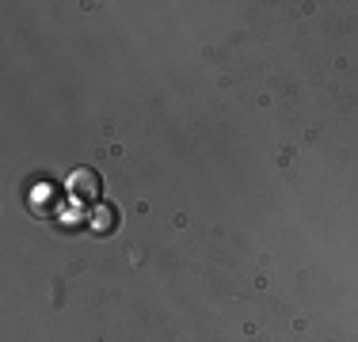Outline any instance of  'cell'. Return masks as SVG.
Segmentation results:
<instances>
[{
    "mask_svg": "<svg viewBox=\"0 0 358 342\" xmlns=\"http://www.w3.org/2000/svg\"><path fill=\"white\" fill-rule=\"evenodd\" d=\"M65 191H69V198H73V202L92 205V202H99L103 179H99V171H96V168H76L73 175H69V183H65Z\"/></svg>",
    "mask_w": 358,
    "mask_h": 342,
    "instance_id": "6da1fadb",
    "label": "cell"
},
{
    "mask_svg": "<svg viewBox=\"0 0 358 342\" xmlns=\"http://www.w3.org/2000/svg\"><path fill=\"white\" fill-rule=\"evenodd\" d=\"M110 228H118V209H110V205H99V209L92 213V232L107 236Z\"/></svg>",
    "mask_w": 358,
    "mask_h": 342,
    "instance_id": "7a4b0ae2",
    "label": "cell"
}]
</instances>
